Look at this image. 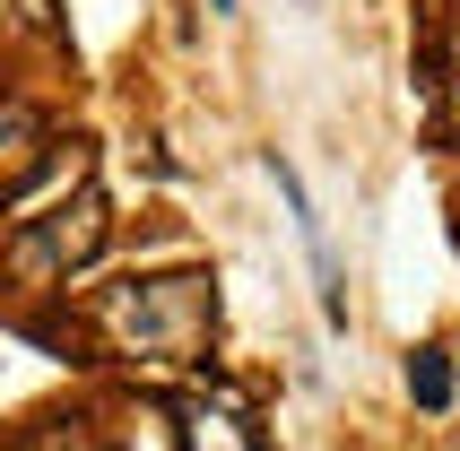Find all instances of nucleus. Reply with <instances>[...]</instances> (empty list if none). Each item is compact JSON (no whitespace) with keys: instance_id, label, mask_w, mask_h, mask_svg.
Here are the masks:
<instances>
[{"instance_id":"nucleus-2","label":"nucleus","mask_w":460,"mask_h":451,"mask_svg":"<svg viewBox=\"0 0 460 451\" xmlns=\"http://www.w3.org/2000/svg\"><path fill=\"white\" fill-rule=\"evenodd\" d=\"M104 234H113V208H104L96 182H78L70 200L18 217V234L0 243V270L18 278V287H61L70 270H87V261L104 252Z\"/></svg>"},{"instance_id":"nucleus-1","label":"nucleus","mask_w":460,"mask_h":451,"mask_svg":"<svg viewBox=\"0 0 460 451\" xmlns=\"http://www.w3.org/2000/svg\"><path fill=\"white\" fill-rule=\"evenodd\" d=\"M87 322L130 356V365H191L217 330V278L208 270H156V278H113L87 296Z\"/></svg>"},{"instance_id":"nucleus-9","label":"nucleus","mask_w":460,"mask_h":451,"mask_svg":"<svg viewBox=\"0 0 460 451\" xmlns=\"http://www.w3.org/2000/svg\"><path fill=\"white\" fill-rule=\"evenodd\" d=\"M208 9H226V18H234V0H208Z\"/></svg>"},{"instance_id":"nucleus-8","label":"nucleus","mask_w":460,"mask_h":451,"mask_svg":"<svg viewBox=\"0 0 460 451\" xmlns=\"http://www.w3.org/2000/svg\"><path fill=\"white\" fill-rule=\"evenodd\" d=\"M18 451H104V434L87 426V417H44V426L26 434Z\"/></svg>"},{"instance_id":"nucleus-7","label":"nucleus","mask_w":460,"mask_h":451,"mask_svg":"<svg viewBox=\"0 0 460 451\" xmlns=\"http://www.w3.org/2000/svg\"><path fill=\"white\" fill-rule=\"evenodd\" d=\"M0 44H61V0H0Z\"/></svg>"},{"instance_id":"nucleus-4","label":"nucleus","mask_w":460,"mask_h":451,"mask_svg":"<svg viewBox=\"0 0 460 451\" xmlns=\"http://www.w3.org/2000/svg\"><path fill=\"white\" fill-rule=\"evenodd\" d=\"M270 182L287 191V208H296V234H305V252H313V278H322V322L348 330V278H339V252H331V234H322V208H313V191L296 182V165H287L279 148H270Z\"/></svg>"},{"instance_id":"nucleus-3","label":"nucleus","mask_w":460,"mask_h":451,"mask_svg":"<svg viewBox=\"0 0 460 451\" xmlns=\"http://www.w3.org/2000/svg\"><path fill=\"white\" fill-rule=\"evenodd\" d=\"M174 451H270V434H261L243 391L208 382V391H182L174 400Z\"/></svg>"},{"instance_id":"nucleus-6","label":"nucleus","mask_w":460,"mask_h":451,"mask_svg":"<svg viewBox=\"0 0 460 451\" xmlns=\"http://www.w3.org/2000/svg\"><path fill=\"white\" fill-rule=\"evenodd\" d=\"M452 391H460L452 348H417V356H409V400L426 408V417H443V408H452Z\"/></svg>"},{"instance_id":"nucleus-5","label":"nucleus","mask_w":460,"mask_h":451,"mask_svg":"<svg viewBox=\"0 0 460 451\" xmlns=\"http://www.w3.org/2000/svg\"><path fill=\"white\" fill-rule=\"evenodd\" d=\"M35 156H44V113L26 96H0V182L35 174Z\"/></svg>"}]
</instances>
